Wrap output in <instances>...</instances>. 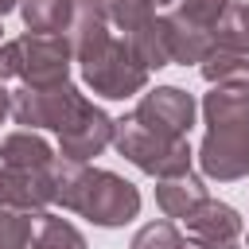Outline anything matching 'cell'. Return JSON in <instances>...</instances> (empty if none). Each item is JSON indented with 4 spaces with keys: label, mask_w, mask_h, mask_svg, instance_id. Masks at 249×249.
Segmentation results:
<instances>
[{
    "label": "cell",
    "mask_w": 249,
    "mask_h": 249,
    "mask_svg": "<svg viewBox=\"0 0 249 249\" xmlns=\"http://www.w3.org/2000/svg\"><path fill=\"white\" fill-rule=\"evenodd\" d=\"M202 121L206 136L198 144V167L202 179L233 183L249 175V82L233 86H210L202 97Z\"/></svg>",
    "instance_id": "6da1fadb"
},
{
    "label": "cell",
    "mask_w": 249,
    "mask_h": 249,
    "mask_svg": "<svg viewBox=\"0 0 249 249\" xmlns=\"http://www.w3.org/2000/svg\"><path fill=\"white\" fill-rule=\"evenodd\" d=\"M51 187H54V202L62 210L82 214L93 226H124L140 214V191L105 167H89V163H74V160H54L51 163Z\"/></svg>",
    "instance_id": "7a4b0ae2"
},
{
    "label": "cell",
    "mask_w": 249,
    "mask_h": 249,
    "mask_svg": "<svg viewBox=\"0 0 249 249\" xmlns=\"http://www.w3.org/2000/svg\"><path fill=\"white\" fill-rule=\"evenodd\" d=\"M113 148H117L132 167H140V171L152 175V179L187 175L191 163H195V152H191V140H187V136H163V132L140 124L132 113H128V117H117Z\"/></svg>",
    "instance_id": "3957f363"
},
{
    "label": "cell",
    "mask_w": 249,
    "mask_h": 249,
    "mask_svg": "<svg viewBox=\"0 0 249 249\" xmlns=\"http://www.w3.org/2000/svg\"><path fill=\"white\" fill-rule=\"evenodd\" d=\"M78 66H82V82L93 93L113 97V101L144 93V86H148V66L136 58V51L128 47V39H121V35H113L101 51H93Z\"/></svg>",
    "instance_id": "277c9868"
},
{
    "label": "cell",
    "mask_w": 249,
    "mask_h": 249,
    "mask_svg": "<svg viewBox=\"0 0 249 249\" xmlns=\"http://www.w3.org/2000/svg\"><path fill=\"white\" fill-rule=\"evenodd\" d=\"M86 93L74 86V82H62V86H47V89H35V86H16L12 89V121L23 124V128H54V132H66L74 124V117L86 109Z\"/></svg>",
    "instance_id": "5b68a950"
},
{
    "label": "cell",
    "mask_w": 249,
    "mask_h": 249,
    "mask_svg": "<svg viewBox=\"0 0 249 249\" xmlns=\"http://www.w3.org/2000/svg\"><path fill=\"white\" fill-rule=\"evenodd\" d=\"M8 47H12V66H16L19 86L47 89V86L70 82L74 51H70L66 35H35V31H27V35L12 39Z\"/></svg>",
    "instance_id": "8992f818"
},
{
    "label": "cell",
    "mask_w": 249,
    "mask_h": 249,
    "mask_svg": "<svg viewBox=\"0 0 249 249\" xmlns=\"http://www.w3.org/2000/svg\"><path fill=\"white\" fill-rule=\"evenodd\" d=\"M195 113H198L195 97L187 89H179V86H156L132 109V117L140 124H148V128H156L163 136H187L191 124H195Z\"/></svg>",
    "instance_id": "52a82bcc"
},
{
    "label": "cell",
    "mask_w": 249,
    "mask_h": 249,
    "mask_svg": "<svg viewBox=\"0 0 249 249\" xmlns=\"http://www.w3.org/2000/svg\"><path fill=\"white\" fill-rule=\"evenodd\" d=\"M113 128H117V121L101 105L86 101V109L74 117V124L66 132H58V156L74 160V163H89L93 156H101L113 144Z\"/></svg>",
    "instance_id": "ba28073f"
},
{
    "label": "cell",
    "mask_w": 249,
    "mask_h": 249,
    "mask_svg": "<svg viewBox=\"0 0 249 249\" xmlns=\"http://www.w3.org/2000/svg\"><path fill=\"white\" fill-rule=\"evenodd\" d=\"M51 202H54L51 167H47V171H19V167L0 163V210L47 214Z\"/></svg>",
    "instance_id": "9c48e42d"
},
{
    "label": "cell",
    "mask_w": 249,
    "mask_h": 249,
    "mask_svg": "<svg viewBox=\"0 0 249 249\" xmlns=\"http://www.w3.org/2000/svg\"><path fill=\"white\" fill-rule=\"evenodd\" d=\"M109 39H113V31H109V16H105L101 0H74L70 27H66V43L74 51V62H86Z\"/></svg>",
    "instance_id": "30bf717a"
},
{
    "label": "cell",
    "mask_w": 249,
    "mask_h": 249,
    "mask_svg": "<svg viewBox=\"0 0 249 249\" xmlns=\"http://www.w3.org/2000/svg\"><path fill=\"white\" fill-rule=\"evenodd\" d=\"M187 233L198 237V241H237L245 222L241 214L230 206V202H218V198H206L202 206H195L187 218Z\"/></svg>",
    "instance_id": "8fae6325"
},
{
    "label": "cell",
    "mask_w": 249,
    "mask_h": 249,
    "mask_svg": "<svg viewBox=\"0 0 249 249\" xmlns=\"http://www.w3.org/2000/svg\"><path fill=\"white\" fill-rule=\"evenodd\" d=\"M160 27H163V43H167L171 62H183L187 66V62H202L210 54V31L195 27L187 16L167 12V16H160Z\"/></svg>",
    "instance_id": "7c38bea8"
},
{
    "label": "cell",
    "mask_w": 249,
    "mask_h": 249,
    "mask_svg": "<svg viewBox=\"0 0 249 249\" xmlns=\"http://www.w3.org/2000/svg\"><path fill=\"white\" fill-rule=\"evenodd\" d=\"M54 148L35 132V128H16L0 140V163L19 167V171H47L54 163Z\"/></svg>",
    "instance_id": "4fadbf2b"
},
{
    "label": "cell",
    "mask_w": 249,
    "mask_h": 249,
    "mask_svg": "<svg viewBox=\"0 0 249 249\" xmlns=\"http://www.w3.org/2000/svg\"><path fill=\"white\" fill-rule=\"evenodd\" d=\"M206 195V179L187 171V175H171V179H156V202L167 218H187L195 206H202Z\"/></svg>",
    "instance_id": "5bb4252c"
},
{
    "label": "cell",
    "mask_w": 249,
    "mask_h": 249,
    "mask_svg": "<svg viewBox=\"0 0 249 249\" xmlns=\"http://www.w3.org/2000/svg\"><path fill=\"white\" fill-rule=\"evenodd\" d=\"M74 0H19L23 27L35 35H66Z\"/></svg>",
    "instance_id": "9a60e30c"
},
{
    "label": "cell",
    "mask_w": 249,
    "mask_h": 249,
    "mask_svg": "<svg viewBox=\"0 0 249 249\" xmlns=\"http://www.w3.org/2000/svg\"><path fill=\"white\" fill-rule=\"evenodd\" d=\"M210 51H241V54H249V4L233 0L218 16V23L210 31Z\"/></svg>",
    "instance_id": "2e32d148"
},
{
    "label": "cell",
    "mask_w": 249,
    "mask_h": 249,
    "mask_svg": "<svg viewBox=\"0 0 249 249\" xmlns=\"http://www.w3.org/2000/svg\"><path fill=\"white\" fill-rule=\"evenodd\" d=\"M31 249H89V245H86L82 230L74 222H66L62 214H39Z\"/></svg>",
    "instance_id": "e0dca14e"
},
{
    "label": "cell",
    "mask_w": 249,
    "mask_h": 249,
    "mask_svg": "<svg viewBox=\"0 0 249 249\" xmlns=\"http://www.w3.org/2000/svg\"><path fill=\"white\" fill-rule=\"evenodd\" d=\"M105 16H109V27L121 31V39L144 31L148 23H156V4L152 0H101Z\"/></svg>",
    "instance_id": "ac0fdd59"
},
{
    "label": "cell",
    "mask_w": 249,
    "mask_h": 249,
    "mask_svg": "<svg viewBox=\"0 0 249 249\" xmlns=\"http://www.w3.org/2000/svg\"><path fill=\"white\" fill-rule=\"evenodd\" d=\"M202 78L210 86H233V82H249V54L241 51H210L198 62Z\"/></svg>",
    "instance_id": "d6986e66"
},
{
    "label": "cell",
    "mask_w": 249,
    "mask_h": 249,
    "mask_svg": "<svg viewBox=\"0 0 249 249\" xmlns=\"http://www.w3.org/2000/svg\"><path fill=\"white\" fill-rule=\"evenodd\" d=\"M128 47H132V51H136V58L148 66V74L171 62V54H167V43H163V27H160V16H156V23H148L144 31L128 35Z\"/></svg>",
    "instance_id": "ffe728a7"
},
{
    "label": "cell",
    "mask_w": 249,
    "mask_h": 249,
    "mask_svg": "<svg viewBox=\"0 0 249 249\" xmlns=\"http://www.w3.org/2000/svg\"><path fill=\"white\" fill-rule=\"evenodd\" d=\"M128 249H187V241H183V233L175 230V222L160 218V222L140 226V230L132 233Z\"/></svg>",
    "instance_id": "44dd1931"
},
{
    "label": "cell",
    "mask_w": 249,
    "mask_h": 249,
    "mask_svg": "<svg viewBox=\"0 0 249 249\" xmlns=\"http://www.w3.org/2000/svg\"><path fill=\"white\" fill-rule=\"evenodd\" d=\"M35 218L27 210H0V249H27L35 237Z\"/></svg>",
    "instance_id": "7402d4cb"
},
{
    "label": "cell",
    "mask_w": 249,
    "mask_h": 249,
    "mask_svg": "<svg viewBox=\"0 0 249 249\" xmlns=\"http://www.w3.org/2000/svg\"><path fill=\"white\" fill-rule=\"evenodd\" d=\"M233 0H179V16H187L195 27H202V31H214V23H218V16L230 8Z\"/></svg>",
    "instance_id": "603a6c76"
},
{
    "label": "cell",
    "mask_w": 249,
    "mask_h": 249,
    "mask_svg": "<svg viewBox=\"0 0 249 249\" xmlns=\"http://www.w3.org/2000/svg\"><path fill=\"white\" fill-rule=\"evenodd\" d=\"M187 249H241V245L237 241H198V237H191Z\"/></svg>",
    "instance_id": "cb8c5ba5"
},
{
    "label": "cell",
    "mask_w": 249,
    "mask_h": 249,
    "mask_svg": "<svg viewBox=\"0 0 249 249\" xmlns=\"http://www.w3.org/2000/svg\"><path fill=\"white\" fill-rule=\"evenodd\" d=\"M4 117H12V89L8 86H0V121Z\"/></svg>",
    "instance_id": "d4e9b609"
},
{
    "label": "cell",
    "mask_w": 249,
    "mask_h": 249,
    "mask_svg": "<svg viewBox=\"0 0 249 249\" xmlns=\"http://www.w3.org/2000/svg\"><path fill=\"white\" fill-rule=\"evenodd\" d=\"M12 8H19V0H0V19H4Z\"/></svg>",
    "instance_id": "484cf974"
},
{
    "label": "cell",
    "mask_w": 249,
    "mask_h": 249,
    "mask_svg": "<svg viewBox=\"0 0 249 249\" xmlns=\"http://www.w3.org/2000/svg\"><path fill=\"white\" fill-rule=\"evenodd\" d=\"M152 4H171V0H152Z\"/></svg>",
    "instance_id": "4316f807"
},
{
    "label": "cell",
    "mask_w": 249,
    "mask_h": 249,
    "mask_svg": "<svg viewBox=\"0 0 249 249\" xmlns=\"http://www.w3.org/2000/svg\"><path fill=\"white\" fill-rule=\"evenodd\" d=\"M0 31H4V27H0Z\"/></svg>",
    "instance_id": "83f0119b"
}]
</instances>
